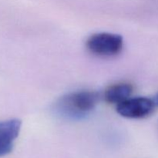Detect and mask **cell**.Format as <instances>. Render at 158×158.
I'll return each instance as SVG.
<instances>
[{
    "label": "cell",
    "mask_w": 158,
    "mask_h": 158,
    "mask_svg": "<svg viewBox=\"0 0 158 158\" xmlns=\"http://www.w3.org/2000/svg\"><path fill=\"white\" fill-rule=\"evenodd\" d=\"M154 102H155V103H156V105H158V94L157 96H156L155 97V98H154Z\"/></svg>",
    "instance_id": "6"
},
{
    "label": "cell",
    "mask_w": 158,
    "mask_h": 158,
    "mask_svg": "<svg viewBox=\"0 0 158 158\" xmlns=\"http://www.w3.org/2000/svg\"><path fill=\"white\" fill-rule=\"evenodd\" d=\"M123 40L120 35L99 32L91 35L86 41V48L94 55L102 57L117 56L123 49Z\"/></svg>",
    "instance_id": "2"
},
{
    "label": "cell",
    "mask_w": 158,
    "mask_h": 158,
    "mask_svg": "<svg viewBox=\"0 0 158 158\" xmlns=\"http://www.w3.org/2000/svg\"><path fill=\"white\" fill-rule=\"evenodd\" d=\"M156 103L148 97H134L127 99L117 106V111L120 116L129 119H142L151 115Z\"/></svg>",
    "instance_id": "3"
},
{
    "label": "cell",
    "mask_w": 158,
    "mask_h": 158,
    "mask_svg": "<svg viewBox=\"0 0 158 158\" xmlns=\"http://www.w3.org/2000/svg\"><path fill=\"white\" fill-rule=\"evenodd\" d=\"M21 125V120L18 119L0 122V157L12 152L14 142L19 134Z\"/></svg>",
    "instance_id": "4"
},
{
    "label": "cell",
    "mask_w": 158,
    "mask_h": 158,
    "mask_svg": "<svg viewBox=\"0 0 158 158\" xmlns=\"http://www.w3.org/2000/svg\"><path fill=\"white\" fill-rule=\"evenodd\" d=\"M100 94L96 91L82 90L66 94L59 100L55 110L61 117L69 120H81L97 106Z\"/></svg>",
    "instance_id": "1"
},
{
    "label": "cell",
    "mask_w": 158,
    "mask_h": 158,
    "mask_svg": "<svg viewBox=\"0 0 158 158\" xmlns=\"http://www.w3.org/2000/svg\"><path fill=\"white\" fill-rule=\"evenodd\" d=\"M134 87L128 83H119L109 86L104 92L105 100L112 104H120L131 97Z\"/></svg>",
    "instance_id": "5"
}]
</instances>
